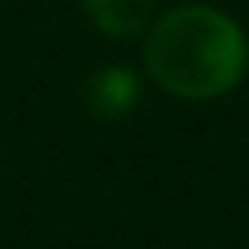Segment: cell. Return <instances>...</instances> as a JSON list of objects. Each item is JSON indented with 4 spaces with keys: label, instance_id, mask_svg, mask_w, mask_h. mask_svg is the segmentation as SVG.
I'll return each mask as SVG.
<instances>
[{
    "label": "cell",
    "instance_id": "2",
    "mask_svg": "<svg viewBox=\"0 0 249 249\" xmlns=\"http://www.w3.org/2000/svg\"><path fill=\"white\" fill-rule=\"evenodd\" d=\"M88 17L112 37H133L150 25L154 0H83Z\"/></svg>",
    "mask_w": 249,
    "mask_h": 249
},
{
    "label": "cell",
    "instance_id": "1",
    "mask_svg": "<svg viewBox=\"0 0 249 249\" xmlns=\"http://www.w3.org/2000/svg\"><path fill=\"white\" fill-rule=\"evenodd\" d=\"M145 67L183 100L224 96L245 71V37L237 21L208 4H183L154 21L145 37Z\"/></svg>",
    "mask_w": 249,
    "mask_h": 249
},
{
    "label": "cell",
    "instance_id": "3",
    "mask_svg": "<svg viewBox=\"0 0 249 249\" xmlns=\"http://www.w3.org/2000/svg\"><path fill=\"white\" fill-rule=\"evenodd\" d=\"M88 100L96 112L104 116H121L129 112V108L137 104V79L124 67H108V71H100L96 79L88 83Z\"/></svg>",
    "mask_w": 249,
    "mask_h": 249
}]
</instances>
